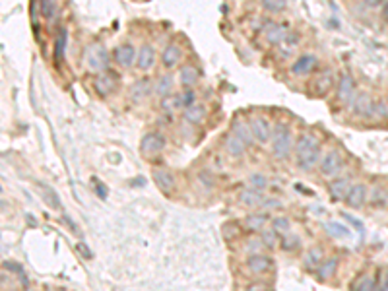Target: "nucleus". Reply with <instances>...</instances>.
<instances>
[{
  "mask_svg": "<svg viewBox=\"0 0 388 291\" xmlns=\"http://www.w3.org/2000/svg\"><path fill=\"white\" fill-rule=\"evenodd\" d=\"M221 231H223V237L227 239V241H235V239L241 237V227H239L237 223H233V221L225 223Z\"/></svg>",
  "mask_w": 388,
  "mask_h": 291,
  "instance_id": "nucleus-35",
  "label": "nucleus"
},
{
  "mask_svg": "<svg viewBox=\"0 0 388 291\" xmlns=\"http://www.w3.org/2000/svg\"><path fill=\"white\" fill-rule=\"evenodd\" d=\"M198 68L196 66H192V64H185L183 68H181V72H179V80H181V84L185 86V88H192L194 84L198 82Z\"/></svg>",
  "mask_w": 388,
  "mask_h": 291,
  "instance_id": "nucleus-24",
  "label": "nucleus"
},
{
  "mask_svg": "<svg viewBox=\"0 0 388 291\" xmlns=\"http://www.w3.org/2000/svg\"><path fill=\"white\" fill-rule=\"evenodd\" d=\"M151 89H153L151 80L150 78H142V80H138V82L134 84L132 88H130V97H132L134 101H144V99H148V95L151 93Z\"/></svg>",
  "mask_w": 388,
  "mask_h": 291,
  "instance_id": "nucleus-19",
  "label": "nucleus"
},
{
  "mask_svg": "<svg viewBox=\"0 0 388 291\" xmlns=\"http://www.w3.org/2000/svg\"><path fill=\"white\" fill-rule=\"evenodd\" d=\"M185 121L190 124H200L206 121V107L204 105H198V103H194V105L186 107L185 111Z\"/></svg>",
  "mask_w": 388,
  "mask_h": 291,
  "instance_id": "nucleus-26",
  "label": "nucleus"
},
{
  "mask_svg": "<svg viewBox=\"0 0 388 291\" xmlns=\"http://www.w3.org/2000/svg\"><path fill=\"white\" fill-rule=\"evenodd\" d=\"M353 291H377V280H375V276H361L359 278V282L355 283V287H353Z\"/></svg>",
  "mask_w": 388,
  "mask_h": 291,
  "instance_id": "nucleus-34",
  "label": "nucleus"
},
{
  "mask_svg": "<svg viewBox=\"0 0 388 291\" xmlns=\"http://www.w3.org/2000/svg\"><path fill=\"white\" fill-rule=\"evenodd\" d=\"M113 56H115L117 64H121L123 68H132L134 64H136L138 51L134 49V45L123 43V45H119L115 51H113Z\"/></svg>",
  "mask_w": 388,
  "mask_h": 291,
  "instance_id": "nucleus-8",
  "label": "nucleus"
},
{
  "mask_svg": "<svg viewBox=\"0 0 388 291\" xmlns=\"http://www.w3.org/2000/svg\"><path fill=\"white\" fill-rule=\"evenodd\" d=\"M272 223H274V231H287L289 229V220H287V218H276Z\"/></svg>",
  "mask_w": 388,
  "mask_h": 291,
  "instance_id": "nucleus-41",
  "label": "nucleus"
},
{
  "mask_svg": "<svg viewBox=\"0 0 388 291\" xmlns=\"http://www.w3.org/2000/svg\"><path fill=\"white\" fill-rule=\"evenodd\" d=\"M231 132L237 136L239 140L243 142L245 146H250L253 142H255V136H253V132H250V126H248L245 121H241V119H237L235 123H233V126H231Z\"/></svg>",
  "mask_w": 388,
  "mask_h": 291,
  "instance_id": "nucleus-21",
  "label": "nucleus"
},
{
  "mask_svg": "<svg viewBox=\"0 0 388 291\" xmlns=\"http://www.w3.org/2000/svg\"><path fill=\"white\" fill-rule=\"evenodd\" d=\"M262 248H266V245L262 243V239H248V243H247L248 255H258Z\"/></svg>",
  "mask_w": 388,
  "mask_h": 291,
  "instance_id": "nucleus-38",
  "label": "nucleus"
},
{
  "mask_svg": "<svg viewBox=\"0 0 388 291\" xmlns=\"http://www.w3.org/2000/svg\"><path fill=\"white\" fill-rule=\"evenodd\" d=\"M285 43L297 45V43H299V33H287V37H285Z\"/></svg>",
  "mask_w": 388,
  "mask_h": 291,
  "instance_id": "nucleus-47",
  "label": "nucleus"
},
{
  "mask_svg": "<svg viewBox=\"0 0 388 291\" xmlns=\"http://www.w3.org/2000/svg\"><path fill=\"white\" fill-rule=\"evenodd\" d=\"M382 16L388 20V0L384 2V4H382Z\"/></svg>",
  "mask_w": 388,
  "mask_h": 291,
  "instance_id": "nucleus-49",
  "label": "nucleus"
},
{
  "mask_svg": "<svg viewBox=\"0 0 388 291\" xmlns=\"http://www.w3.org/2000/svg\"><path fill=\"white\" fill-rule=\"evenodd\" d=\"M66 43H68V31L64 27H61L56 37H54V61L56 62H62V59H64Z\"/></svg>",
  "mask_w": 388,
  "mask_h": 291,
  "instance_id": "nucleus-25",
  "label": "nucleus"
},
{
  "mask_svg": "<svg viewBox=\"0 0 388 291\" xmlns=\"http://www.w3.org/2000/svg\"><path fill=\"white\" fill-rule=\"evenodd\" d=\"M223 142H225V151L229 153L231 158H243V156H245V150H247V146H245L243 142L239 140V138L233 132L227 134Z\"/></svg>",
  "mask_w": 388,
  "mask_h": 291,
  "instance_id": "nucleus-22",
  "label": "nucleus"
},
{
  "mask_svg": "<svg viewBox=\"0 0 388 291\" xmlns=\"http://www.w3.org/2000/svg\"><path fill=\"white\" fill-rule=\"evenodd\" d=\"M41 12L45 18H51L54 12V0H41Z\"/></svg>",
  "mask_w": 388,
  "mask_h": 291,
  "instance_id": "nucleus-39",
  "label": "nucleus"
},
{
  "mask_svg": "<svg viewBox=\"0 0 388 291\" xmlns=\"http://www.w3.org/2000/svg\"><path fill=\"white\" fill-rule=\"evenodd\" d=\"M260 239H262V243L266 245V248H272L274 245H276V231H274V229L272 231H264Z\"/></svg>",
  "mask_w": 388,
  "mask_h": 291,
  "instance_id": "nucleus-40",
  "label": "nucleus"
},
{
  "mask_svg": "<svg viewBox=\"0 0 388 291\" xmlns=\"http://www.w3.org/2000/svg\"><path fill=\"white\" fill-rule=\"evenodd\" d=\"M84 61L91 72H107L109 70V54L103 45H89L84 54Z\"/></svg>",
  "mask_w": 388,
  "mask_h": 291,
  "instance_id": "nucleus-3",
  "label": "nucleus"
},
{
  "mask_svg": "<svg viewBox=\"0 0 388 291\" xmlns=\"http://www.w3.org/2000/svg\"><path fill=\"white\" fill-rule=\"evenodd\" d=\"M248 126H250V132L255 136V140H258L260 144H266V142L270 140L274 126L268 119H264V117H253Z\"/></svg>",
  "mask_w": 388,
  "mask_h": 291,
  "instance_id": "nucleus-5",
  "label": "nucleus"
},
{
  "mask_svg": "<svg viewBox=\"0 0 388 291\" xmlns=\"http://www.w3.org/2000/svg\"><path fill=\"white\" fill-rule=\"evenodd\" d=\"M194 103H196V91L192 88H185L175 97V101H173L175 107H190Z\"/></svg>",
  "mask_w": 388,
  "mask_h": 291,
  "instance_id": "nucleus-29",
  "label": "nucleus"
},
{
  "mask_svg": "<svg viewBox=\"0 0 388 291\" xmlns=\"http://www.w3.org/2000/svg\"><path fill=\"white\" fill-rule=\"evenodd\" d=\"M239 200H241V204L248 206V208H262L266 196L262 194V190H258V188H248V190H243V192H241Z\"/></svg>",
  "mask_w": 388,
  "mask_h": 291,
  "instance_id": "nucleus-17",
  "label": "nucleus"
},
{
  "mask_svg": "<svg viewBox=\"0 0 388 291\" xmlns=\"http://www.w3.org/2000/svg\"><path fill=\"white\" fill-rule=\"evenodd\" d=\"M336 268H338V260L336 258H328V260H324L322 264L318 266V278L320 280H328L336 272Z\"/></svg>",
  "mask_w": 388,
  "mask_h": 291,
  "instance_id": "nucleus-33",
  "label": "nucleus"
},
{
  "mask_svg": "<svg viewBox=\"0 0 388 291\" xmlns=\"http://www.w3.org/2000/svg\"><path fill=\"white\" fill-rule=\"evenodd\" d=\"M142 153H146V156H156V153H159V151H163V148H165V136L161 132H148L144 138H142Z\"/></svg>",
  "mask_w": 388,
  "mask_h": 291,
  "instance_id": "nucleus-7",
  "label": "nucleus"
},
{
  "mask_svg": "<svg viewBox=\"0 0 388 291\" xmlns=\"http://www.w3.org/2000/svg\"><path fill=\"white\" fill-rule=\"evenodd\" d=\"M0 192H2V186H0Z\"/></svg>",
  "mask_w": 388,
  "mask_h": 291,
  "instance_id": "nucleus-51",
  "label": "nucleus"
},
{
  "mask_svg": "<svg viewBox=\"0 0 388 291\" xmlns=\"http://www.w3.org/2000/svg\"><path fill=\"white\" fill-rule=\"evenodd\" d=\"M342 167H344V159L338 150H330L318 163V169L324 177H336L342 171Z\"/></svg>",
  "mask_w": 388,
  "mask_h": 291,
  "instance_id": "nucleus-4",
  "label": "nucleus"
},
{
  "mask_svg": "<svg viewBox=\"0 0 388 291\" xmlns=\"http://www.w3.org/2000/svg\"><path fill=\"white\" fill-rule=\"evenodd\" d=\"M287 33H289L287 24H270L268 29H266V41L270 45H280L285 41Z\"/></svg>",
  "mask_w": 388,
  "mask_h": 291,
  "instance_id": "nucleus-16",
  "label": "nucleus"
},
{
  "mask_svg": "<svg viewBox=\"0 0 388 291\" xmlns=\"http://www.w3.org/2000/svg\"><path fill=\"white\" fill-rule=\"evenodd\" d=\"M247 268H248V272L255 274V276H264V274L272 272L274 262L270 256L258 253V255H250L247 258Z\"/></svg>",
  "mask_w": 388,
  "mask_h": 291,
  "instance_id": "nucleus-6",
  "label": "nucleus"
},
{
  "mask_svg": "<svg viewBox=\"0 0 388 291\" xmlns=\"http://www.w3.org/2000/svg\"><path fill=\"white\" fill-rule=\"evenodd\" d=\"M352 188V179L350 177H342V179H334L330 183V196L334 200H340V198H345L347 192Z\"/></svg>",
  "mask_w": 388,
  "mask_h": 291,
  "instance_id": "nucleus-20",
  "label": "nucleus"
},
{
  "mask_svg": "<svg viewBox=\"0 0 388 291\" xmlns=\"http://www.w3.org/2000/svg\"><path fill=\"white\" fill-rule=\"evenodd\" d=\"M365 4H367L369 8H377V6H382V4H384V0H365Z\"/></svg>",
  "mask_w": 388,
  "mask_h": 291,
  "instance_id": "nucleus-48",
  "label": "nucleus"
},
{
  "mask_svg": "<svg viewBox=\"0 0 388 291\" xmlns=\"http://www.w3.org/2000/svg\"><path fill=\"white\" fill-rule=\"evenodd\" d=\"M260 6L270 14H280L289 6V0H260Z\"/></svg>",
  "mask_w": 388,
  "mask_h": 291,
  "instance_id": "nucleus-31",
  "label": "nucleus"
},
{
  "mask_svg": "<svg viewBox=\"0 0 388 291\" xmlns=\"http://www.w3.org/2000/svg\"><path fill=\"white\" fill-rule=\"evenodd\" d=\"M299 245V239L297 237H283L282 239V247L285 250H293V248Z\"/></svg>",
  "mask_w": 388,
  "mask_h": 291,
  "instance_id": "nucleus-43",
  "label": "nucleus"
},
{
  "mask_svg": "<svg viewBox=\"0 0 388 291\" xmlns=\"http://www.w3.org/2000/svg\"><path fill=\"white\" fill-rule=\"evenodd\" d=\"M156 59H158L156 49H153L151 45H142V49L138 51V56H136V64H138L140 70L146 72V70H150V68H153Z\"/></svg>",
  "mask_w": 388,
  "mask_h": 291,
  "instance_id": "nucleus-15",
  "label": "nucleus"
},
{
  "mask_svg": "<svg viewBox=\"0 0 388 291\" xmlns=\"http://www.w3.org/2000/svg\"><path fill=\"white\" fill-rule=\"evenodd\" d=\"M295 158H297V167L303 171L311 169L320 161V140L313 132L301 134L295 142Z\"/></svg>",
  "mask_w": 388,
  "mask_h": 291,
  "instance_id": "nucleus-1",
  "label": "nucleus"
},
{
  "mask_svg": "<svg viewBox=\"0 0 388 291\" xmlns=\"http://www.w3.org/2000/svg\"><path fill=\"white\" fill-rule=\"evenodd\" d=\"M153 181H156V185H158L163 192H173V188H175L177 185L175 177L171 175L169 171H165V169H156V171H153Z\"/></svg>",
  "mask_w": 388,
  "mask_h": 291,
  "instance_id": "nucleus-18",
  "label": "nucleus"
},
{
  "mask_svg": "<svg viewBox=\"0 0 388 291\" xmlns=\"http://www.w3.org/2000/svg\"><path fill=\"white\" fill-rule=\"evenodd\" d=\"M173 86H175V78L171 74H163V76H159L158 84H156V93L159 97H167L173 91Z\"/></svg>",
  "mask_w": 388,
  "mask_h": 291,
  "instance_id": "nucleus-27",
  "label": "nucleus"
},
{
  "mask_svg": "<svg viewBox=\"0 0 388 291\" xmlns=\"http://www.w3.org/2000/svg\"><path fill=\"white\" fill-rule=\"evenodd\" d=\"M49 291H61V289H49Z\"/></svg>",
  "mask_w": 388,
  "mask_h": 291,
  "instance_id": "nucleus-50",
  "label": "nucleus"
},
{
  "mask_svg": "<svg viewBox=\"0 0 388 291\" xmlns=\"http://www.w3.org/2000/svg\"><path fill=\"white\" fill-rule=\"evenodd\" d=\"M247 291H272L270 289V285L264 282H255V283H250L247 287Z\"/></svg>",
  "mask_w": 388,
  "mask_h": 291,
  "instance_id": "nucleus-45",
  "label": "nucleus"
},
{
  "mask_svg": "<svg viewBox=\"0 0 388 291\" xmlns=\"http://www.w3.org/2000/svg\"><path fill=\"white\" fill-rule=\"evenodd\" d=\"M322 260V248H311L309 253H307V256H305V262L311 266H318V262Z\"/></svg>",
  "mask_w": 388,
  "mask_h": 291,
  "instance_id": "nucleus-37",
  "label": "nucleus"
},
{
  "mask_svg": "<svg viewBox=\"0 0 388 291\" xmlns=\"http://www.w3.org/2000/svg\"><path fill=\"white\" fill-rule=\"evenodd\" d=\"M352 109H353V113H355V115L369 117L371 109H373V101H371L369 95H357V97H353Z\"/></svg>",
  "mask_w": 388,
  "mask_h": 291,
  "instance_id": "nucleus-23",
  "label": "nucleus"
},
{
  "mask_svg": "<svg viewBox=\"0 0 388 291\" xmlns=\"http://www.w3.org/2000/svg\"><path fill=\"white\" fill-rule=\"evenodd\" d=\"M380 291H388V270H384L380 276Z\"/></svg>",
  "mask_w": 388,
  "mask_h": 291,
  "instance_id": "nucleus-46",
  "label": "nucleus"
},
{
  "mask_svg": "<svg viewBox=\"0 0 388 291\" xmlns=\"http://www.w3.org/2000/svg\"><path fill=\"white\" fill-rule=\"evenodd\" d=\"M317 64H318V59L315 56V54L305 53V54H301L299 59L291 64L289 72L293 74V76H307V74H311V72L317 68Z\"/></svg>",
  "mask_w": 388,
  "mask_h": 291,
  "instance_id": "nucleus-9",
  "label": "nucleus"
},
{
  "mask_svg": "<svg viewBox=\"0 0 388 291\" xmlns=\"http://www.w3.org/2000/svg\"><path fill=\"white\" fill-rule=\"evenodd\" d=\"M344 218H345L347 221H350V223H352L353 229L357 231V233H361V235L365 233V227H363V223H361L359 220H357V218H353V216H350V214H344Z\"/></svg>",
  "mask_w": 388,
  "mask_h": 291,
  "instance_id": "nucleus-42",
  "label": "nucleus"
},
{
  "mask_svg": "<svg viewBox=\"0 0 388 291\" xmlns=\"http://www.w3.org/2000/svg\"><path fill=\"white\" fill-rule=\"evenodd\" d=\"M332 86H334V76H332V72L330 70H324L320 72L317 78L313 80V84H311V88H313V93L315 95H326L328 91L332 89Z\"/></svg>",
  "mask_w": 388,
  "mask_h": 291,
  "instance_id": "nucleus-12",
  "label": "nucleus"
},
{
  "mask_svg": "<svg viewBox=\"0 0 388 291\" xmlns=\"http://www.w3.org/2000/svg\"><path fill=\"white\" fill-rule=\"evenodd\" d=\"M39 190H41V196H43V200L51 208H54V210H61L62 208V202H61V198H59V194L54 192L51 186H47V185H39Z\"/></svg>",
  "mask_w": 388,
  "mask_h": 291,
  "instance_id": "nucleus-28",
  "label": "nucleus"
},
{
  "mask_svg": "<svg viewBox=\"0 0 388 291\" xmlns=\"http://www.w3.org/2000/svg\"><path fill=\"white\" fill-rule=\"evenodd\" d=\"M245 223H247L248 229L262 231L264 229V225L268 223V216H266V214H250V216H247Z\"/></svg>",
  "mask_w": 388,
  "mask_h": 291,
  "instance_id": "nucleus-30",
  "label": "nucleus"
},
{
  "mask_svg": "<svg viewBox=\"0 0 388 291\" xmlns=\"http://www.w3.org/2000/svg\"><path fill=\"white\" fill-rule=\"evenodd\" d=\"M338 99L342 101V103H352L353 97H355V82H353V78L350 76V74H344L342 78H340V82H338Z\"/></svg>",
  "mask_w": 388,
  "mask_h": 291,
  "instance_id": "nucleus-13",
  "label": "nucleus"
},
{
  "mask_svg": "<svg viewBox=\"0 0 388 291\" xmlns=\"http://www.w3.org/2000/svg\"><path fill=\"white\" fill-rule=\"evenodd\" d=\"M272 153L276 159L285 161L289 158L291 148H293V138H291V128L289 124L278 123L272 128Z\"/></svg>",
  "mask_w": 388,
  "mask_h": 291,
  "instance_id": "nucleus-2",
  "label": "nucleus"
},
{
  "mask_svg": "<svg viewBox=\"0 0 388 291\" xmlns=\"http://www.w3.org/2000/svg\"><path fill=\"white\" fill-rule=\"evenodd\" d=\"M181 59H183V49L177 43H169L163 47V53H161V64H163V68H167V70L175 68L177 64L181 62Z\"/></svg>",
  "mask_w": 388,
  "mask_h": 291,
  "instance_id": "nucleus-11",
  "label": "nucleus"
},
{
  "mask_svg": "<svg viewBox=\"0 0 388 291\" xmlns=\"http://www.w3.org/2000/svg\"><path fill=\"white\" fill-rule=\"evenodd\" d=\"M324 227H326L328 235H332L334 239H345V237H350V229H347L345 225H342V223H338V221H328Z\"/></svg>",
  "mask_w": 388,
  "mask_h": 291,
  "instance_id": "nucleus-32",
  "label": "nucleus"
},
{
  "mask_svg": "<svg viewBox=\"0 0 388 291\" xmlns=\"http://www.w3.org/2000/svg\"><path fill=\"white\" fill-rule=\"evenodd\" d=\"M386 196H388L386 190L377 186V188L371 192V196H367V198H369V202L373 204V206H379V202H380V206H382V204L386 202Z\"/></svg>",
  "mask_w": 388,
  "mask_h": 291,
  "instance_id": "nucleus-36",
  "label": "nucleus"
},
{
  "mask_svg": "<svg viewBox=\"0 0 388 291\" xmlns=\"http://www.w3.org/2000/svg\"><path fill=\"white\" fill-rule=\"evenodd\" d=\"M367 196H369V194H367V186L361 185V183H355V185H352L350 192L345 196V202H347L350 208L359 210L363 204H365V200H367Z\"/></svg>",
  "mask_w": 388,
  "mask_h": 291,
  "instance_id": "nucleus-14",
  "label": "nucleus"
},
{
  "mask_svg": "<svg viewBox=\"0 0 388 291\" xmlns=\"http://www.w3.org/2000/svg\"><path fill=\"white\" fill-rule=\"evenodd\" d=\"M250 185L255 186V188H258V190H262L266 186V179L262 175H253L250 177Z\"/></svg>",
  "mask_w": 388,
  "mask_h": 291,
  "instance_id": "nucleus-44",
  "label": "nucleus"
},
{
  "mask_svg": "<svg viewBox=\"0 0 388 291\" xmlns=\"http://www.w3.org/2000/svg\"><path fill=\"white\" fill-rule=\"evenodd\" d=\"M117 84H119V78H117L113 72H101L99 76L95 78V91H97V95H101V97H107V95H111L113 91L117 89Z\"/></svg>",
  "mask_w": 388,
  "mask_h": 291,
  "instance_id": "nucleus-10",
  "label": "nucleus"
}]
</instances>
